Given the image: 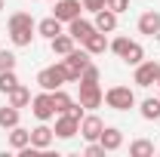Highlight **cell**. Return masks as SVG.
I'll return each mask as SVG.
<instances>
[{"label": "cell", "instance_id": "obj_1", "mask_svg": "<svg viewBox=\"0 0 160 157\" xmlns=\"http://www.w3.org/2000/svg\"><path fill=\"white\" fill-rule=\"evenodd\" d=\"M34 19H31V13H12L9 16V40L16 43V46H31V40H34Z\"/></svg>", "mask_w": 160, "mask_h": 157}, {"label": "cell", "instance_id": "obj_2", "mask_svg": "<svg viewBox=\"0 0 160 157\" xmlns=\"http://www.w3.org/2000/svg\"><path fill=\"white\" fill-rule=\"evenodd\" d=\"M62 65H65V74H68V83H74V80H80V74H83V68L89 65V53L86 49H71L65 59H62Z\"/></svg>", "mask_w": 160, "mask_h": 157}, {"label": "cell", "instance_id": "obj_3", "mask_svg": "<svg viewBox=\"0 0 160 157\" xmlns=\"http://www.w3.org/2000/svg\"><path fill=\"white\" fill-rule=\"evenodd\" d=\"M105 105L114 108V111H129V108L136 105V93H132L129 86H111V89L105 93Z\"/></svg>", "mask_w": 160, "mask_h": 157}, {"label": "cell", "instance_id": "obj_4", "mask_svg": "<svg viewBox=\"0 0 160 157\" xmlns=\"http://www.w3.org/2000/svg\"><path fill=\"white\" fill-rule=\"evenodd\" d=\"M37 83L40 89H46V93H52V89H59V86H65L68 83V74H65V65H49V68H43L37 74Z\"/></svg>", "mask_w": 160, "mask_h": 157}, {"label": "cell", "instance_id": "obj_5", "mask_svg": "<svg viewBox=\"0 0 160 157\" xmlns=\"http://www.w3.org/2000/svg\"><path fill=\"white\" fill-rule=\"evenodd\" d=\"M31 111H34V117H37V120H43V123H46V120H52V117H56L52 96H49L46 89H43L40 96H34V99H31Z\"/></svg>", "mask_w": 160, "mask_h": 157}, {"label": "cell", "instance_id": "obj_6", "mask_svg": "<svg viewBox=\"0 0 160 157\" xmlns=\"http://www.w3.org/2000/svg\"><path fill=\"white\" fill-rule=\"evenodd\" d=\"M102 102H105V93H102L99 83H80V105L83 108H99Z\"/></svg>", "mask_w": 160, "mask_h": 157}, {"label": "cell", "instance_id": "obj_7", "mask_svg": "<svg viewBox=\"0 0 160 157\" xmlns=\"http://www.w3.org/2000/svg\"><path fill=\"white\" fill-rule=\"evenodd\" d=\"M52 133H56L59 139H74V136L80 133V120L71 117V114L65 111V114H59V117H56V129H52Z\"/></svg>", "mask_w": 160, "mask_h": 157}, {"label": "cell", "instance_id": "obj_8", "mask_svg": "<svg viewBox=\"0 0 160 157\" xmlns=\"http://www.w3.org/2000/svg\"><path fill=\"white\" fill-rule=\"evenodd\" d=\"M80 13H83V3L80 0H56V19L65 25V22H71V19H77Z\"/></svg>", "mask_w": 160, "mask_h": 157}, {"label": "cell", "instance_id": "obj_9", "mask_svg": "<svg viewBox=\"0 0 160 157\" xmlns=\"http://www.w3.org/2000/svg\"><path fill=\"white\" fill-rule=\"evenodd\" d=\"M102 129H105V123H102V117H96V114H86V117L80 120V136L86 139V142H99Z\"/></svg>", "mask_w": 160, "mask_h": 157}, {"label": "cell", "instance_id": "obj_10", "mask_svg": "<svg viewBox=\"0 0 160 157\" xmlns=\"http://www.w3.org/2000/svg\"><path fill=\"white\" fill-rule=\"evenodd\" d=\"M160 74V65L157 62H139L136 65V86H151Z\"/></svg>", "mask_w": 160, "mask_h": 157}, {"label": "cell", "instance_id": "obj_11", "mask_svg": "<svg viewBox=\"0 0 160 157\" xmlns=\"http://www.w3.org/2000/svg\"><path fill=\"white\" fill-rule=\"evenodd\" d=\"M139 34H145V37H160V13L157 9L139 16Z\"/></svg>", "mask_w": 160, "mask_h": 157}, {"label": "cell", "instance_id": "obj_12", "mask_svg": "<svg viewBox=\"0 0 160 157\" xmlns=\"http://www.w3.org/2000/svg\"><path fill=\"white\" fill-rule=\"evenodd\" d=\"M52 139H56V133H52L43 120H40V126H34V129H31V145H34L37 151H46V148L52 145Z\"/></svg>", "mask_w": 160, "mask_h": 157}, {"label": "cell", "instance_id": "obj_13", "mask_svg": "<svg viewBox=\"0 0 160 157\" xmlns=\"http://www.w3.org/2000/svg\"><path fill=\"white\" fill-rule=\"evenodd\" d=\"M92 31H96V25H92V22H86V19H80V16L68 22V34H71L74 40H80V43H83V40L89 37Z\"/></svg>", "mask_w": 160, "mask_h": 157}, {"label": "cell", "instance_id": "obj_14", "mask_svg": "<svg viewBox=\"0 0 160 157\" xmlns=\"http://www.w3.org/2000/svg\"><path fill=\"white\" fill-rule=\"evenodd\" d=\"M83 49H86L89 56H102V53L108 49V37H105V31H92L89 37L83 40Z\"/></svg>", "mask_w": 160, "mask_h": 157}, {"label": "cell", "instance_id": "obj_15", "mask_svg": "<svg viewBox=\"0 0 160 157\" xmlns=\"http://www.w3.org/2000/svg\"><path fill=\"white\" fill-rule=\"evenodd\" d=\"M92 25H96V31L111 34V31L117 28V13H111V9L105 6V9H99V13H96V22H92Z\"/></svg>", "mask_w": 160, "mask_h": 157}, {"label": "cell", "instance_id": "obj_16", "mask_svg": "<svg viewBox=\"0 0 160 157\" xmlns=\"http://www.w3.org/2000/svg\"><path fill=\"white\" fill-rule=\"evenodd\" d=\"M99 142L105 145V151H117L120 145H123V133H120L117 126H105L102 136H99Z\"/></svg>", "mask_w": 160, "mask_h": 157}, {"label": "cell", "instance_id": "obj_17", "mask_svg": "<svg viewBox=\"0 0 160 157\" xmlns=\"http://www.w3.org/2000/svg\"><path fill=\"white\" fill-rule=\"evenodd\" d=\"M74 43H77V40L71 37V34H59V37L49 40V46H52V53H56V56H68V53L74 49Z\"/></svg>", "mask_w": 160, "mask_h": 157}, {"label": "cell", "instance_id": "obj_18", "mask_svg": "<svg viewBox=\"0 0 160 157\" xmlns=\"http://www.w3.org/2000/svg\"><path fill=\"white\" fill-rule=\"evenodd\" d=\"M37 34H43L46 40L59 37V34H62V22L56 19V16H49V19H43V22L37 25Z\"/></svg>", "mask_w": 160, "mask_h": 157}, {"label": "cell", "instance_id": "obj_19", "mask_svg": "<svg viewBox=\"0 0 160 157\" xmlns=\"http://www.w3.org/2000/svg\"><path fill=\"white\" fill-rule=\"evenodd\" d=\"M6 96H9V105H12V108H25V105H31V89L22 86V83L16 86V89H9Z\"/></svg>", "mask_w": 160, "mask_h": 157}, {"label": "cell", "instance_id": "obj_20", "mask_svg": "<svg viewBox=\"0 0 160 157\" xmlns=\"http://www.w3.org/2000/svg\"><path fill=\"white\" fill-rule=\"evenodd\" d=\"M9 145H12L16 151H22L25 145H31V129H25V126H12V129H9Z\"/></svg>", "mask_w": 160, "mask_h": 157}, {"label": "cell", "instance_id": "obj_21", "mask_svg": "<svg viewBox=\"0 0 160 157\" xmlns=\"http://www.w3.org/2000/svg\"><path fill=\"white\" fill-rule=\"evenodd\" d=\"M49 96H52V108H56V114H65V111L71 108V102H74V99L68 96V93H65L62 86H59V89H52Z\"/></svg>", "mask_w": 160, "mask_h": 157}, {"label": "cell", "instance_id": "obj_22", "mask_svg": "<svg viewBox=\"0 0 160 157\" xmlns=\"http://www.w3.org/2000/svg\"><path fill=\"white\" fill-rule=\"evenodd\" d=\"M12 126H19V108L6 105L0 108V129H12Z\"/></svg>", "mask_w": 160, "mask_h": 157}, {"label": "cell", "instance_id": "obj_23", "mask_svg": "<svg viewBox=\"0 0 160 157\" xmlns=\"http://www.w3.org/2000/svg\"><path fill=\"white\" fill-rule=\"evenodd\" d=\"M129 154H132V157H151V154H154V142H148V139H136V142L129 145Z\"/></svg>", "mask_w": 160, "mask_h": 157}, {"label": "cell", "instance_id": "obj_24", "mask_svg": "<svg viewBox=\"0 0 160 157\" xmlns=\"http://www.w3.org/2000/svg\"><path fill=\"white\" fill-rule=\"evenodd\" d=\"M139 111H142V117H145V120H157L160 117V96L157 99H145Z\"/></svg>", "mask_w": 160, "mask_h": 157}, {"label": "cell", "instance_id": "obj_25", "mask_svg": "<svg viewBox=\"0 0 160 157\" xmlns=\"http://www.w3.org/2000/svg\"><path fill=\"white\" fill-rule=\"evenodd\" d=\"M123 62H126V65H139V62H145V49H142V43H129Z\"/></svg>", "mask_w": 160, "mask_h": 157}, {"label": "cell", "instance_id": "obj_26", "mask_svg": "<svg viewBox=\"0 0 160 157\" xmlns=\"http://www.w3.org/2000/svg\"><path fill=\"white\" fill-rule=\"evenodd\" d=\"M19 86V77H16V71H0V93L6 96L9 89H16Z\"/></svg>", "mask_w": 160, "mask_h": 157}, {"label": "cell", "instance_id": "obj_27", "mask_svg": "<svg viewBox=\"0 0 160 157\" xmlns=\"http://www.w3.org/2000/svg\"><path fill=\"white\" fill-rule=\"evenodd\" d=\"M129 43H132L129 37H114L111 43H108V49H111L114 56H120V59H123V56H126V49H129Z\"/></svg>", "mask_w": 160, "mask_h": 157}, {"label": "cell", "instance_id": "obj_28", "mask_svg": "<svg viewBox=\"0 0 160 157\" xmlns=\"http://www.w3.org/2000/svg\"><path fill=\"white\" fill-rule=\"evenodd\" d=\"M80 83H99V68H96L92 62L83 68V74H80Z\"/></svg>", "mask_w": 160, "mask_h": 157}, {"label": "cell", "instance_id": "obj_29", "mask_svg": "<svg viewBox=\"0 0 160 157\" xmlns=\"http://www.w3.org/2000/svg\"><path fill=\"white\" fill-rule=\"evenodd\" d=\"M0 71H16V56L0 49Z\"/></svg>", "mask_w": 160, "mask_h": 157}, {"label": "cell", "instance_id": "obj_30", "mask_svg": "<svg viewBox=\"0 0 160 157\" xmlns=\"http://www.w3.org/2000/svg\"><path fill=\"white\" fill-rule=\"evenodd\" d=\"M105 6H108V9H111V13H126V9H129V0H105Z\"/></svg>", "mask_w": 160, "mask_h": 157}, {"label": "cell", "instance_id": "obj_31", "mask_svg": "<svg viewBox=\"0 0 160 157\" xmlns=\"http://www.w3.org/2000/svg\"><path fill=\"white\" fill-rule=\"evenodd\" d=\"M86 157H105V145L102 142H89L86 145Z\"/></svg>", "mask_w": 160, "mask_h": 157}, {"label": "cell", "instance_id": "obj_32", "mask_svg": "<svg viewBox=\"0 0 160 157\" xmlns=\"http://www.w3.org/2000/svg\"><path fill=\"white\" fill-rule=\"evenodd\" d=\"M83 3V9H89V13H99V9H105V0H80Z\"/></svg>", "mask_w": 160, "mask_h": 157}, {"label": "cell", "instance_id": "obj_33", "mask_svg": "<svg viewBox=\"0 0 160 157\" xmlns=\"http://www.w3.org/2000/svg\"><path fill=\"white\" fill-rule=\"evenodd\" d=\"M0 9H3V0H0Z\"/></svg>", "mask_w": 160, "mask_h": 157}, {"label": "cell", "instance_id": "obj_34", "mask_svg": "<svg viewBox=\"0 0 160 157\" xmlns=\"http://www.w3.org/2000/svg\"><path fill=\"white\" fill-rule=\"evenodd\" d=\"M157 123H160V117H157Z\"/></svg>", "mask_w": 160, "mask_h": 157}, {"label": "cell", "instance_id": "obj_35", "mask_svg": "<svg viewBox=\"0 0 160 157\" xmlns=\"http://www.w3.org/2000/svg\"><path fill=\"white\" fill-rule=\"evenodd\" d=\"M52 3H56V0H52Z\"/></svg>", "mask_w": 160, "mask_h": 157}]
</instances>
